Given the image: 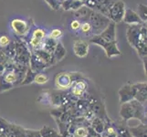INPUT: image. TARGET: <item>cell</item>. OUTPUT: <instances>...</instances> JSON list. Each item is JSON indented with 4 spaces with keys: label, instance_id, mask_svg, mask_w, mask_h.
<instances>
[{
    "label": "cell",
    "instance_id": "11",
    "mask_svg": "<svg viewBox=\"0 0 147 137\" xmlns=\"http://www.w3.org/2000/svg\"><path fill=\"white\" fill-rule=\"evenodd\" d=\"M120 103H124L134 99L135 90L133 84H125L119 90Z\"/></svg>",
    "mask_w": 147,
    "mask_h": 137
},
{
    "label": "cell",
    "instance_id": "24",
    "mask_svg": "<svg viewBox=\"0 0 147 137\" xmlns=\"http://www.w3.org/2000/svg\"><path fill=\"white\" fill-rule=\"evenodd\" d=\"M37 72H35L34 70H32L29 67L26 70V73H25V76L23 78V80L20 83V85H28V84H31L32 82H34V80L35 77H36Z\"/></svg>",
    "mask_w": 147,
    "mask_h": 137
},
{
    "label": "cell",
    "instance_id": "33",
    "mask_svg": "<svg viewBox=\"0 0 147 137\" xmlns=\"http://www.w3.org/2000/svg\"><path fill=\"white\" fill-rule=\"evenodd\" d=\"M80 25H82V21L79 19H73L71 22H70V29L74 32H77L80 28Z\"/></svg>",
    "mask_w": 147,
    "mask_h": 137
},
{
    "label": "cell",
    "instance_id": "23",
    "mask_svg": "<svg viewBox=\"0 0 147 137\" xmlns=\"http://www.w3.org/2000/svg\"><path fill=\"white\" fill-rule=\"evenodd\" d=\"M39 134L41 137H61L55 129L49 127V126L46 125L43 128L39 130Z\"/></svg>",
    "mask_w": 147,
    "mask_h": 137
},
{
    "label": "cell",
    "instance_id": "2",
    "mask_svg": "<svg viewBox=\"0 0 147 137\" xmlns=\"http://www.w3.org/2000/svg\"><path fill=\"white\" fill-rule=\"evenodd\" d=\"M88 82L83 78H80L72 82L71 86L69 87V98L72 103L77 101L79 99H88Z\"/></svg>",
    "mask_w": 147,
    "mask_h": 137
},
{
    "label": "cell",
    "instance_id": "22",
    "mask_svg": "<svg viewBox=\"0 0 147 137\" xmlns=\"http://www.w3.org/2000/svg\"><path fill=\"white\" fill-rule=\"evenodd\" d=\"M59 40H56V39H53V38H50L47 36V38H45L44 42L42 44V48L44 50H46V51L49 52L53 54L54 50H55V48L56 46H57V43H58Z\"/></svg>",
    "mask_w": 147,
    "mask_h": 137
},
{
    "label": "cell",
    "instance_id": "32",
    "mask_svg": "<svg viewBox=\"0 0 147 137\" xmlns=\"http://www.w3.org/2000/svg\"><path fill=\"white\" fill-rule=\"evenodd\" d=\"M23 137H41L39 134V131H35V130H24Z\"/></svg>",
    "mask_w": 147,
    "mask_h": 137
},
{
    "label": "cell",
    "instance_id": "1",
    "mask_svg": "<svg viewBox=\"0 0 147 137\" xmlns=\"http://www.w3.org/2000/svg\"><path fill=\"white\" fill-rule=\"evenodd\" d=\"M86 20L89 21L90 24L92 25L93 35L100 34L111 22V20L108 17H106L97 11H94V10L90 12V14L89 15V17Z\"/></svg>",
    "mask_w": 147,
    "mask_h": 137
},
{
    "label": "cell",
    "instance_id": "35",
    "mask_svg": "<svg viewBox=\"0 0 147 137\" xmlns=\"http://www.w3.org/2000/svg\"><path fill=\"white\" fill-rule=\"evenodd\" d=\"M143 63H144L145 75L147 76V56H144V57H143Z\"/></svg>",
    "mask_w": 147,
    "mask_h": 137
},
{
    "label": "cell",
    "instance_id": "21",
    "mask_svg": "<svg viewBox=\"0 0 147 137\" xmlns=\"http://www.w3.org/2000/svg\"><path fill=\"white\" fill-rule=\"evenodd\" d=\"M130 133L134 137H147V125L143 124L136 127L129 128Z\"/></svg>",
    "mask_w": 147,
    "mask_h": 137
},
{
    "label": "cell",
    "instance_id": "13",
    "mask_svg": "<svg viewBox=\"0 0 147 137\" xmlns=\"http://www.w3.org/2000/svg\"><path fill=\"white\" fill-rule=\"evenodd\" d=\"M133 86L135 90L134 99L141 103H145L147 101V83L139 82L133 84Z\"/></svg>",
    "mask_w": 147,
    "mask_h": 137
},
{
    "label": "cell",
    "instance_id": "7",
    "mask_svg": "<svg viewBox=\"0 0 147 137\" xmlns=\"http://www.w3.org/2000/svg\"><path fill=\"white\" fill-rule=\"evenodd\" d=\"M124 12H125L124 3L121 0H118V1H116L111 7L108 13V18H110L111 21L117 24L121 21H123Z\"/></svg>",
    "mask_w": 147,
    "mask_h": 137
},
{
    "label": "cell",
    "instance_id": "18",
    "mask_svg": "<svg viewBox=\"0 0 147 137\" xmlns=\"http://www.w3.org/2000/svg\"><path fill=\"white\" fill-rule=\"evenodd\" d=\"M92 11V9H90L87 6L83 5L82 7H80L78 10L74 11V17L76 19H79L80 21H85Z\"/></svg>",
    "mask_w": 147,
    "mask_h": 137
},
{
    "label": "cell",
    "instance_id": "15",
    "mask_svg": "<svg viewBox=\"0 0 147 137\" xmlns=\"http://www.w3.org/2000/svg\"><path fill=\"white\" fill-rule=\"evenodd\" d=\"M123 21L128 25H141L143 23L142 19L138 16V14L130 8L125 9Z\"/></svg>",
    "mask_w": 147,
    "mask_h": 137
},
{
    "label": "cell",
    "instance_id": "34",
    "mask_svg": "<svg viewBox=\"0 0 147 137\" xmlns=\"http://www.w3.org/2000/svg\"><path fill=\"white\" fill-rule=\"evenodd\" d=\"M11 42V40H10L9 37L7 36V35H3V36L0 37V48H5L8 46Z\"/></svg>",
    "mask_w": 147,
    "mask_h": 137
},
{
    "label": "cell",
    "instance_id": "29",
    "mask_svg": "<svg viewBox=\"0 0 147 137\" xmlns=\"http://www.w3.org/2000/svg\"><path fill=\"white\" fill-rule=\"evenodd\" d=\"M48 82H49V76L45 73H37L34 80V82H36L37 84H39V85L45 84Z\"/></svg>",
    "mask_w": 147,
    "mask_h": 137
},
{
    "label": "cell",
    "instance_id": "5",
    "mask_svg": "<svg viewBox=\"0 0 147 137\" xmlns=\"http://www.w3.org/2000/svg\"><path fill=\"white\" fill-rule=\"evenodd\" d=\"M118 1V0H87L85 3V6L89 8L97 11L104 16L108 17V13L111 7Z\"/></svg>",
    "mask_w": 147,
    "mask_h": 137
},
{
    "label": "cell",
    "instance_id": "16",
    "mask_svg": "<svg viewBox=\"0 0 147 137\" xmlns=\"http://www.w3.org/2000/svg\"><path fill=\"white\" fill-rule=\"evenodd\" d=\"M120 116L123 119V121H129L131 118H134V109L130 101L121 103V110H120Z\"/></svg>",
    "mask_w": 147,
    "mask_h": 137
},
{
    "label": "cell",
    "instance_id": "31",
    "mask_svg": "<svg viewBox=\"0 0 147 137\" xmlns=\"http://www.w3.org/2000/svg\"><path fill=\"white\" fill-rule=\"evenodd\" d=\"M45 1L53 10H59L61 7V0H45Z\"/></svg>",
    "mask_w": 147,
    "mask_h": 137
},
{
    "label": "cell",
    "instance_id": "26",
    "mask_svg": "<svg viewBox=\"0 0 147 137\" xmlns=\"http://www.w3.org/2000/svg\"><path fill=\"white\" fill-rule=\"evenodd\" d=\"M2 51L6 54L7 57L9 59H13L15 57V54H16V49H15V43L10 42V44L7 47H5L2 49Z\"/></svg>",
    "mask_w": 147,
    "mask_h": 137
},
{
    "label": "cell",
    "instance_id": "25",
    "mask_svg": "<svg viewBox=\"0 0 147 137\" xmlns=\"http://www.w3.org/2000/svg\"><path fill=\"white\" fill-rule=\"evenodd\" d=\"M80 31L82 34L85 35V36H87V37H92L93 36L92 25H90V22L87 21V20H85V21H82Z\"/></svg>",
    "mask_w": 147,
    "mask_h": 137
},
{
    "label": "cell",
    "instance_id": "20",
    "mask_svg": "<svg viewBox=\"0 0 147 137\" xmlns=\"http://www.w3.org/2000/svg\"><path fill=\"white\" fill-rule=\"evenodd\" d=\"M125 121H118V123L113 124L116 130L118 133V137H131V134L130 133V130L124 124Z\"/></svg>",
    "mask_w": 147,
    "mask_h": 137
},
{
    "label": "cell",
    "instance_id": "17",
    "mask_svg": "<svg viewBox=\"0 0 147 137\" xmlns=\"http://www.w3.org/2000/svg\"><path fill=\"white\" fill-rule=\"evenodd\" d=\"M90 126L92 127L96 133H98L100 134H101L104 131V127H105V123L102 119H100L97 116H94V117L92 119V121H90Z\"/></svg>",
    "mask_w": 147,
    "mask_h": 137
},
{
    "label": "cell",
    "instance_id": "37",
    "mask_svg": "<svg viewBox=\"0 0 147 137\" xmlns=\"http://www.w3.org/2000/svg\"><path fill=\"white\" fill-rule=\"evenodd\" d=\"M80 2H82V3L85 5V3H86V1H87V0H80Z\"/></svg>",
    "mask_w": 147,
    "mask_h": 137
},
{
    "label": "cell",
    "instance_id": "36",
    "mask_svg": "<svg viewBox=\"0 0 147 137\" xmlns=\"http://www.w3.org/2000/svg\"><path fill=\"white\" fill-rule=\"evenodd\" d=\"M144 118H145V119H147V109H146V110H144Z\"/></svg>",
    "mask_w": 147,
    "mask_h": 137
},
{
    "label": "cell",
    "instance_id": "8",
    "mask_svg": "<svg viewBox=\"0 0 147 137\" xmlns=\"http://www.w3.org/2000/svg\"><path fill=\"white\" fill-rule=\"evenodd\" d=\"M10 28L16 36L22 38L27 36L29 32L30 27L26 20L21 18H14L10 21Z\"/></svg>",
    "mask_w": 147,
    "mask_h": 137
},
{
    "label": "cell",
    "instance_id": "6",
    "mask_svg": "<svg viewBox=\"0 0 147 137\" xmlns=\"http://www.w3.org/2000/svg\"><path fill=\"white\" fill-rule=\"evenodd\" d=\"M88 101H89L90 108L92 111V113H94L95 116L102 119L103 121L108 119V116L105 110V105L102 101L99 98L94 97V96H89Z\"/></svg>",
    "mask_w": 147,
    "mask_h": 137
},
{
    "label": "cell",
    "instance_id": "3",
    "mask_svg": "<svg viewBox=\"0 0 147 137\" xmlns=\"http://www.w3.org/2000/svg\"><path fill=\"white\" fill-rule=\"evenodd\" d=\"M89 42L94 45L100 46V47L104 49L106 56H107L109 59L121 55V51L117 46V41L109 42L104 40L100 35H93V36L90 38Z\"/></svg>",
    "mask_w": 147,
    "mask_h": 137
},
{
    "label": "cell",
    "instance_id": "10",
    "mask_svg": "<svg viewBox=\"0 0 147 137\" xmlns=\"http://www.w3.org/2000/svg\"><path fill=\"white\" fill-rule=\"evenodd\" d=\"M72 79L70 73L60 72L55 77V86L59 90H68L71 86Z\"/></svg>",
    "mask_w": 147,
    "mask_h": 137
},
{
    "label": "cell",
    "instance_id": "9",
    "mask_svg": "<svg viewBox=\"0 0 147 137\" xmlns=\"http://www.w3.org/2000/svg\"><path fill=\"white\" fill-rule=\"evenodd\" d=\"M47 31L43 28H36L31 33V38L29 39V46L33 49H38L42 48V44L45 38H47Z\"/></svg>",
    "mask_w": 147,
    "mask_h": 137
},
{
    "label": "cell",
    "instance_id": "30",
    "mask_svg": "<svg viewBox=\"0 0 147 137\" xmlns=\"http://www.w3.org/2000/svg\"><path fill=\"white\" fill-rule=\"evenodd\" d=\"M62 35H63V32H62L61 29H60V28H54V29H52L51 31L49 33L48 37L50 38L59 40L60 38L62 37Z\"/></svg>",
    "mask_w": 147,
    "mask_h": 137
},
{
    "label": "cell",
    "instance_id": "38",
    "mask_svg": "<svg viewBox=\"0 0 147 137\" xmlns=\"http://www.w3.org/2000/svg\"><path fill=\"white\" fill-rule=\"evenodd\" d=\"M61 1H63V0H61Z\"/></svg>",
    "mask_w": 147,
    "mask_h": 137
},
{
    "label": "cell",
    "instance_id": "28",
    "mask_svg": "<svg viewBox=\"0 0 147 137\" xmlns=\"http://www.w3.org/2000/svg\"><path fill=\"white\" fill-rule=\"evenodd\" d=\"M74 137H87L88 136V126L80 125L75 129L73 133Z\"/></svg>",
    "mask_w": 147,
    "mask_h": 137
},
{
    "label": "cell",
    "instance_id": "12",
    "mask_svg": "<svg viewBox=\"0 0 147 137\" xmlns=\"http://www.w3.org/2000/svg\"><path fill=\"white\" fill-rule=\"evenodd\" d=\"M74 54L79 58H84L89 53V43L82 39L75 40L73 43Z\"/></svg>",
    "mask_w": 147,
    "mask_h": 137
},
{
    "label": "cell",
    "instance_id": "14",
    "mask_svg": "<svg viewBox=\"0 0 147 137\" xmlns=\"http://www.w3.org/2000/svg\"><path fill=\"white\" fill-rule=\"evenodd\" d=\"M99 35L104 40H106V41H109V42L117 41V40H116V23L111 21L110 24L105 28L103 31Z\"/></svg>",
    "mask_w": 147,
    "mask_h": 137
},
{
    "label": "cell",
    "instance_id": "19",
    "mask_svg": "<svg viewBox=\"0 0 147 137\" xmlns=\"http://www.w3.org/2000/svg\"><path fill=\"white\" fill-rule=\"evenodd\" d=\"M66 54H67V51H66V49L64 48L63 44L60 41H58L57 46H56L55 50L53 52V57L56 60V62L62 60L65 58Z\"/></svg>",
    "mask_w": 147,
    "mask_h": 137
},
{
    "label": "cell",
    "instance_id": "27",
    "mask_svg": "<svg viewBox=\"0 0 147 137\" xmlns=\"http://www.w3.org/2000/svg\"><path fill=\"white\" fill-rule=\"evenodd\" d=\"M137 10H138L137 14L140 17V18L142 19V21L147 22V5L139 4Z\"/></svg>",
    "mask_w": 147,
    "mask_h": 137
},
{
    "label": "cell",
    "instance_id": "4",
    "mask_svg": "<svg viewBox=\"0 0 147 137\" xmlns=\"http://www.w3.org/2000/svg\"><path fill=\"white\" fill-rule=\"evenodd\" d=\"M14 43L15 49H16V54H15V57L13 59L14 62L22 66H26V67H29L31 51H29L27 44L20 39H17Z\"/></svg>",
    "mask_w": 147,
    "mask_h": 137
}]
</instances>
